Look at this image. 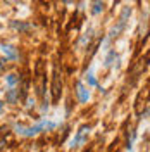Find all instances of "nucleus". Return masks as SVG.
Here are the masks:
<instances>
[{
	"instance_id": "nucleus-7",
	"label": "nucleus",
	"mask_w": 150,
	"mask_h": 152,
	"mask_svg": "<svg viewBox=\"0 0 150 152\" xmlns=\"http://www.w3.org/2000/svg\"><path fill=\"white\" fill-rule=\"evenodd\" d=\"M103 9H105V4H103V0H93V4H92V14H93V16L102 14Z\"/></svg>"
},
{
	"instance_id": "nucleus-3",
	"label": "nucleus",
	"mask_w": 150,
	"mask_h": 152,
	"mask_svg": "<svg viewBox=\"0 0 150 152\" xmlns=\"http://www.w3.org/2000/svg\"><path fill=\"white\" fill-rule=\"evenodd\" d=\"M0 50H2L4 57H5L9 62H14V61H17V59H19L17 48L12 47V45H0Z\"/></svg>"
},
{
	"instance_id": "nucleus-4",
	"label": "nucleus",
	"mask_w": 150,
	"mask_h": 152,
	"mask_svg": "<svg viewBox=\"0 0 150 152\" xmlns=\"http://www.w3.org/2000/svg\"><path fill=\"white\" fill-rule=\"evenodd\" d=\"M19 97H21V95H19V90H16V86H10L9 90L5 92V102L14 105V104L19 102Z\"/></svg>"
},
{
	"instance_id": "nucleus-2",
	"label": "nucleus",
	"mask_w": 150,
	"mask_h": 152,
	"mask_svg": "<svg viewBox=\"0 0 150 152\" xmlns=\"http://www.w3.org/2000/svg\"><path fill=\"white\" fill-rule=\"evenodd\" d=\"M74 94H76V99H78V102L79 104H86L88 100H90V90H88V86L84 85L83 81H76L74 83Z\"/></svg>"
},
{
	"instance_id": "nucleus-11",
	"label": "nucleus",
	"mask_w": 150,
	"mask_h": 152,
	"mask_svg": "<svg viewBox=\"0 0 150 152\" xmlns=\"http://www.w3.org/2000/svg\"><path fill=\"white\" fill-rule=\"evenodd\" d=\"M7 66H9V61H7L5 57H2V59H0V75L5 71V67H7Z\"/></svg>"
},
{
	"instance_id": "nucleus-14",
	"label": "nucleus",
	"mask_w": 150,
	"mask_h": 152,
	"mask_svg": "<svg viewBox=\"0 0 150 152\" xmlns=\"http://www.w3.org/2000/svg\"><path fill=\"white\" fill-rule=\"evenodd\" d=\"M62 2H64V4H69V2H71V0H62Z\"/></svg>"
},
{
	"instance_id": "nucleus-6",
	"label": "nucleus",
	"mask_w": 150,
	"mask_h": 152,
	"mask_svg": "<svg viewBox=\"0 0 150 152\" xmlns=\"http://www.w3.org/2000/svg\"><path fill=\"white\" fill-rule=\"evenodd\" d=\"M54 76H55V78H54L52 95H54V102H55V100H59V97H60V92H62V90H60V88H62V83H59V80H60V78H59V75H54Z\"/></svg>"
},
{
	"instance_id": "nucleus-5",
	"label": "nucleus",
	"mask_w": 150,
	"mask_h": 152,
	"mask_svg": "<svg viewBox=\"0 0 150 152\" xmlns=\"http://www.w3.org/2000/svg\"><path fill=\"white\" fill-rule=\"evenodd\" d=\"M10 28L17 29L19 33H26L28 29H31V24L24 23V21H10Z\"/></svg>"
},
{
	"instance_id": "nucleus-8",
	"label": "nucleus",
	"mask_w": 150,
	"mask_h": 152,
	"mask_svg": "<svg viewBox=\"0 0 150 152\" xmlns=\"http://www.w3.org/2000/svg\"><path fill=\"white\" fill-rule=\"evenodd\" d=\"M19 81H21V76L16 75V73H7V75H5V83H7L9 86L19 85Z\"/></svg>"
},
{
	"instance_id": "nucleus-9",
	"label": "nucleus",
	"mask_w": 150,
	"mask_h": 152,
	"mask_svg": "<svg viewBox=\"0 0 150 152\" xmlns=\"http://www.w3.org/2000/svg\"><path fill=\"white\" fill-rule=\"evenodd\" d=\"M116 59H117V54H116V50H111V52L107 54V57H105V67H111V66H114Z\"/></svg>"
},
{
	"instance_id": "nucleus-13",
	"label": "nucleus",
	"mask_w": 150,
	"mask_h": 152,
	"mask_svg": "<svg viewBox=\"0 0 150 152\" xmlns=\"http://www.w3.org/2000/svg\"><path fill=\"white\" fill-rule=\"evenodd\" d=\"M4 107H5V102H2V100H0V113L4 111Z\"/></svg>"
},
{
	"instance_id": "nucleus-1",
	"label": "nucleus",
	"mask_w": 150,
	"mask_h": 152,
	"mask_svg": "<svg viewBox=\"0 0 150 152\" xmlns=\"http://www.w3.org/2000/svg\"><path fill=\"white\" fill-rule=\"evenodd\" d=\"M55 128V123H50L47 119H43V121H40L36 126H33V128H19L17 126V132L21 135H24V137H33V135H36L40 133L42 130H54Z\"/></svg>"
},
{
	"instance_id": "nucleus-10",
	"label": "nucleus",
	"mask_w": 150,
	"mask_h": 152,
	"mask_svg": "<svg viewBox=\"0 0 150 152\" xmlns=\"http://www.w3.org/2000/svg\"><path fill=\"white\" fill-rule=\"evenodd\" d=\"M86 83H88V86H98V83H97V80H95V76H93V73L90 71L88 75H86Z\"/></svg>"
},
{
	"instance_id": "nucleus-12",
	"label": "nucleus",
	"mask_w": 150,
	"mask_h": 152,
	"mask_svg": "<svg viewBox=\"0 0 150 152\" xmlns=\"http://www.w3.org/2000/svg\"><path fill=\"white\" fill-rule=\"evenodd\" d=\"M26 107H28V109H31V107H35V99H31V97H28V99H26Z\"/></svg>"
}]
</instances>
